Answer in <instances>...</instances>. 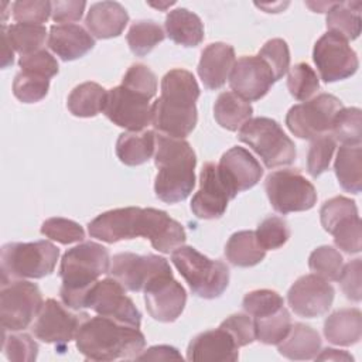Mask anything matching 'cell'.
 I'll use <instances>...</instances> for the list:
<instances>
[{"instance_id":"obj_49","label":"cell","mask_w":362,"mask_h":362,"mask_svg":"<svg viewBox=\"0 0 362 362\" xmlns=\"http://www.w3.org/2000/svg\"><path fill=\"white\" fill-rule=\"evenodd\" d=\"M52 3L47 0H20L13 3V18L21 24H42L52 11Z\"/></svg>"},{"instance_id":"obj_6","label":"cell","mask_w":362,"mask_h":362,"mask_svg":"<svg viewBox=\"0 0 362 362\" xmlns=\"http://www.w3.org/2000/svg\"><path fill=\"white\" fill-rule=\"evenodd\" d=\"M171 262L187 281L189 290L206 300L223 294L229 284V269L221 260H212L192 246H180L171 253Z\"/></svg>"},{"instance_id":"obj_43","label":"cell","mask_w":362,"mask_h":362,"mask_svg":"<svg viewBox=\"0 0 362 362\" xmlns=\"http://www.w3.org/2000/svg\"><path fill=\"white\" fill-rule=\"evenodd\" d=\"M255 235L264 250H274L287 243L290 238V228L283 218L267 216L259 223Z\"/></svg>"},{"instance_id":"obj_12","label":"cell","mask_w":362,"mask_h":362,"mask_svg":"<svg viewBox=\"0 0 362 362\" xmlns=\"http://www.w3.org/2000/svg\"><path fill=\"white\" fill-rule=\"evenodd\" d=\"M151 99L150 95L122 83L107 90L103 113L119 127L141 132L153 120Z\"/></svg>"},{"instance_id":"obj_20","label":"cell","mask_w":362,"mask_h":362,"mask_svg":"<svg viewBox=\"0 0 362 362\" xmlns=\"http://www.w3.org/2000/svg\"><path fill=\"white\" fill-rule=\"evenodd\" d=\"M233 198L218 174V165L205 163L199 174V189L191 199L192 214L199 219H218Z\"/></svg>"},{"instance_id":"obj_34","label":"cell","mask_w":362,"mask_h":362,"mask_svg":"<svg viewBox=\"0 0 362 362\" xmlns=\"http://www.w3.org/2000/svg\"><path fill=\"white\" fill-rule=\"evenodd\" d=\"M252 105L233 92H222L214 105V116L218 124L229 132H236L252 117Z\"/></svg>"},{"instance_id":"obj_35","label":"cell","mask_w":362,"mask_h":362,"mask_svg":"<svg viewBox=\"0 0 362 362\" xmlns=\"http://www.w3.org/2000/svg\"><path fill=\"white\" fill-rule=\"evenodd\" d=\"M356 219L359 215L355 201L342 195L325 201L320 209L321 225L331 235Z\"/></svg>"},{"instance_id":"obj_55","label":"cell","mask_w":362,"mask_h":362,"mask_svg":"<svg viewBox=\"0 0 362 362\" xmlns=\"http://www.w3.org/2000/svg\"><path fill=\"white\" fill-rule=\"evenodd\" d=\"M52 11L51 17L55 23L62 24H71L72 21L81 20L83 10L86 7L85 1L79 0H68V1H52Z\"/></svg>"},{"instance_id":"obj_16","label":"cell","mask_w":362,"mask_h":362,"mask_svg":"<svg viewBox=\"0 0 362 362\" xmlns=\"http://www.w3.org/2000/svg\"><path fill=\"white\" fill-rule=\"evenodd\" d=\"M88 317L86 313L72 314L57 300L48 298L44 301L31 329L37 339L65 346L75 339L78 328Z\"/></svg>"},{"instance_id":"obj_39","label":"cell","mask_w":362,"mask_h":362,"mask_svg":"<svg viewBox=\"0 0 362 362\" xmlns=\"http://www.w3.org/2000/svg\"><path fill=\"white\" fill-rule=\"evenodd\" d=\"M361 109L359 107H342L335 116L331 136L335 141L346 146H361Z\"/></svg>"},{"instance_id":"obj_38","label":"cell","mask_w":362,"mask_h":362,"mask_svg":"<svg viewBox=\"0 0 362 362\" xmlns=\"http://www.w3.org/2000/svg\"><path fill=\"white\" fill-rule=\"evenodd\" d=\"M163 28L153 20H140L130 25L126 35L130 51L137 57L147 55L158 42L164 40Z\"/></svg>"},{"instance_id":"obj_31","label":"cell","mask_w":362,"mask_h":362,"mask_svg":"<svg viewBox=\"0 0 362 362\" xmlns=\"http://www.w3.org/2000/svg\"><path fill=\"white\" fill-rule=\"evenodd\" d=\"M334 171L342 189L359 194L362 189V148L342 144L337 153Z\"/></svg>"},{"instance_id":"obj_46","label":"cell","mask_w":362,"mask_h":362,"mask_svg":"<svg viewBox=\"0 0 362 362\" xmlns=\"http://www.w3.org/2000/svg\"><path fill=\"white\" fill-rule=\"evenodd\" d=\"M337 141L331 134L321 136L313 140L307 154V171L313 178L320 177L329 167Z\"/></svg>"},{"instance_id":"obj_54","label":"cell","mask_w":362,"mask_h":362,"mask_svg":"<svg viewBox=\"0 0 362 362\" xmlns=\"http://www.w3.org/2000/svg\"><path fill=\"white\" fill-rule=\"evenodd\" d=\"M334 243L337 247L345 253H359L361 252V219L351 222L349 225L338 229L332 233Z\"/></svg>"},{"instance_id":"obj_53","label":"cell","mask_w":362,"mask_h":362,"mask_svg":"<svg viewBox=\"0 0 362 362\" xmlns=\"http://www.w3.org/2000/svg\"><path fill=\"white\" fill-rule=\"evenodd\" d=\"M361 269L362 263L361 259H354L349 263L344 264L342 272L339 274V284L345 294V297L351 301H361L362 291H361Z\"/></svg>"},{"instance_id":"obj_33","label":"cell","mask_w":362,"mask_h":362,"mask_svg":"<svg viewBox=\"0 0 362 362\" xmlns=\"http://www.w3.org/2000/svg\"><path fill=\"white\" fill-rule=\"evenodd\" d=\"M361 1H341L334 3L327 11V28L349 40H356L361 34Z\"/></svg>"},{"instance_id":"obj_48","label":"cell","mask_w":362,"mask_h":362,"mask_svg":"<svg viewBox=\"0 0 362 362\" xmlns=\"http://www.w3.org/2000/svg\"><path fill=\"white\" fill-rule=\"evenodd\" d=\"M260 58H263L267 65L270 66L274 79H281L286 72L290 68V51L288 45L281 38H272L269 40L259 51L257 54Z\"/></svg>"},{"instance_id":"obj_4","label":"cell","mask_w":362,"mask_h":362,"mask_svg":"<svg viewBox=\"0 0 362 362\" xmlns=\"http://www.w3.org/2000/svg\"><path fill=\"white\" fill-rule=\"evenodd\" d=\"M109 252L96 242H82L68 249L59 266L62 303L68 308L82 310L88 290L98 281L99 276L109 272Z\"/></svg>"},{"instance_id":"obj_45","label":"cell","mask_w":362,"mask_h":362,"mask_svg":"<svg viewBox=\"0 0 362 362\" xmlns=\"http://www.w3.org/2000/svg\"><path fill=\"white\" fill-rule=\"evenodd\" d=\"M242 307L249 315L257 318L276 313L277 310L284 307V300L277 291L262 288L247 293L243 297Z\"/></svg>"},{"instance_id":"obj_29","label":"cell","mask_w":362,"mask_h":362,"mask_svg":"<svg viewBox=\"0 0 362 362\" xmlns=\"http://www.w3.org/2000/svg\"><path fill=\"white\" fill-rule=\"evenodd\" d=\"M156 150V133L151 130L124 132L117 137L116 156L130 167L147 163Z\"/></svg>"},{"instance_id":"obj_52","label":"cell","mask_w":362,"mask_h":362,"mask_svg":"<svg viewBox=\"0 0 362 362\" xmlns=\"http://www.w3.org/2000/svg\"><path fill=\"white\" fill-rule=\"evenodd\" d=\"M122 83L139 89L151 98H154L157 92V78L154 72L143 64H133L124 74Z\"/></svg>"},{"instance_id":"obj_37","label":"cell","mask_w":362,"mask_h":362,"mask_svg":"<svg viewBox=\"0 0 362 362\" xmlns=\"http://www.w3.org/2000/svg\"><path fill=\"white\" fill-rule=\"evenodd\" d=\"M256 339L266 345L281 342L291 328V317L286 307L264 317L253 318Z\"/></svg>"},{"instance_id":"obj_11","label":"cell","mask_w":362,"mask_h":362,"mask_svg":"<svg viewBox=\"0 0 362 362\" xmlns=\"http://www.w3.org/2000/svg\"><path fill=\"white\" fill-rule=\"evenodd\" d=\"M44 304L37 284L25 280H13L1 284L0 321L4 332L23 331L37 318Z\"/></svg>"},{"instance_id":"obj_47","label":"cell","mask_w":362,"mask_h":362,"mask_svg":"<svg viewBox=\"0 0 362 362\" xmlns=\"http://www.w3.org/2000/svg\"><path fill=\"white\" fill-rule=\"evenodd\" d=\"M3 352L10 361L33 362L38 355V344L28 334H3Z\"/></svg>"},{"instance_id":"obj_18","label":"cell","mask_w":362,"mask_h":362,"mask_svg":"<svg viewBox=\"0 0 362 362\" xmlns=\"http://www.w3.org/2000/svg\"><path fill=\"white\" fill-rule=\"evenodd\" d=\"M274 82L270 66L259 55L240 57L229 75V85L233 93L247 102L264 98Z\"/></svg>"},{"instance_id":"obj_56","label":"cell","mask_w":362,"mask_h":362,"mask_svg":"<svg viewBox=\"0 0 362 362\" xmlns=\"http://www.w3.org/2000/svg\"><path fill=\"white\" fill-rule=\"evenodd\" d=\"M136 359L137 361H171V359L182 361V356L178 352V349L174 346L156 345L148 348L147 351H141Z\"/></svg>"},{"instance_id":"obj_40","label":"cell","mask_w":362,"mask_h":362,"mask_svg":"<svg viewBox=\"0 0 362 362\" xmlns=\"http://www.w3.org/2000/svg\"><path fill=\"white\" fill-rule=\"evenodd\" d=\"M310 270L327 281H338L344 267L341 253L332 246L324 245L314 249L308 257Z\"/></svg>"},{"instance_id":"obj_14","label":"cell","mask_w":362,"mask_h":362,"mask_svg":"<svg viewBox=\"0 0 362 362\" xmlns=\"http://www.w3.org/2000/svg\"><path fill=\"white\" fill-rule=\"evenodd\" d=\"M313 59L325 83L352 76L359 66L358 55L348 41L335 33H325L314 44Z\"/></svg>"},{"instance_id":"obj_32","label":"cell","mask_w":362,"mask_h":362,"mask_svg":"<svg viewBox=\"0 0 362 362\" xmlns=\"http://www.w3.org/2000/svg\"><path fill=\"white\" fill-rule=\"evenodd\" d=\"M107 99V90L96 82H83L75 86L66 106L76 117H93L103 112Z\"/></svg>"},{"instance_id":"obj_17","label":"cell","mask_w":362,"mask_h":362,"mask_svg":"<svg viewBox=\"0 0 362 362\" xmlns=\"http://www.w3.org/2000/svg\"><path fill=\"white\" fill-rule=\"evenodd\" d=\"M335 296L329 281L311 273L297 279L287 293L290 308L298 317L315 318L324 315L332 305Z\"/></svg>"},{"instance_id":"obj_13","label":"cell","mask_w":362,"mask_h":362,"mask_svg":"<svg viewBox=\"0 0 362 362\" xmlns=\"http://www.w3.org/2000/svg\"><path fill=\"white\" fill-rule=\"evenodd\" d=\"M124 290L126 288L113 277L98 280L88 290L83 308H90L99 315L140 328L141 314L133 300L126 296Z\"/></svg>"},{"instance_id":"obj_50","label":"cell","mask_w":362,"mask_h":362,"mask_svg":"<svg viewBox=\"0 0 362 362\" xmlns=\"http://www.w3.org/2000/svg\"><path fill=\"white\" fill-rule=\"evenodd\" d=\"M18 65L21 71L34 74L38 76H44L47 79H51L59 71L57 59L45 49H40L37 52L20 57Z\"/></svg>"},{"instance_id":"obj_42","label":"cell","mask_w":362,"mask_h":362,"mask_svg":"<svg viewBox=\"0 0 362 362\" xmlns=\"http://www.w3.org/2000/svg\"><path fill=\"white\" fill-rule=\"evenodd\" d=\"M49 89V79L20 71L13 81V93L23 103H35L44 99Z\"/></svg>"},{"instance_id":"obj_25","label":"cell","mask_w":362,"mask_h":362,"mask_svg":"<svg viewBox=\"0 0 362 362\" xmlns=\"http://www.w3.org/2000/svg\"><path fill=\"white\" fill-rule=\"evenodd\" d=\"M127 23L129 14L117 1H99L92 4L85 18L86 28L99 40L120 35Z\"/></svg>"},{"instance_id":"obj_5","label":"cell","mask_w":362,"mask_h":362,"mask_svg":"<svg viewBox=\"0 0 362 362\" xmlns=\"http://www.w3.org/2000/svg\"><path fill=\"white\" fill-rule=\"evenodd\" d=\"M59 249L48 240L11 242L0 252L1 284L21 279H42L57 266Z\"/></svg>"},{"instance_id":"obj_2","label":"cell","mask_w":362,"mask_h":362,"mask_svg":"<svg viewBox=\"0 0 362 362\" xmlns=\"http://www.w3.org/2000/svg\"><path fill=\"white\" fill-rule=\"evenodd\" d=\"M75 341L86 361L98 362L136 359L146 345V338L139 328L103 315L85 318Z\"/></svg>"},{"instance_id":"obj_59","label":"cell","mask_w":362,"mask_h":362,"mask_svg":"<svg viewBox=\"0 0 362 362\" xmlns=\"http://www.w3.org/2000/svg\"><path fill=\"white\" fill-rule=\"evenodd\" d=\"M173 4H174V1H171V3H165V4H154V3H150V6L157 7V8H164V7H168V6H173Z\"/></svg>"},{"instance_id":"obj_3","label":"cell","mask_w":362,"mask_h":362,"mask_svg":"<svg viewBox=\"0 0 362 362\" xmlns=\"http://www.w3.org/2000/svg\"><path fill=\"white\" fill-rule=\"evenodd\" d=\"M154 180L156 197L167 204L184 201L195 187L197 157L191 144L184 139L156 134Z\"/></svg>"},{"instance_id":"obj_19","label":"cell","mask_w":362,"mask_h":362,"mask_svg":"<svg viewBox=\"0 0 362 362\" xmlns=\"http://www.w3.org/2000/svg\"><path fill=\"white\" fill-rule=\"evenodd\" d=\"M144 303L150 317L160 322L175 321L185 308V288L171 274H163L151 280L143 290Z\"/></svg>"},{"instance_id":"obj_44","label":"cell","mask_w":362,"mask_h":362,"mask_svg":"<svg viewBox=\"0 0 362 362\" xmlns=\"http://www.w3.org/2000/svg\"><path fill=\"white\" fill-rule=\"evenodd\" d=\"M41 233L61 245L82 242L85 238V230L78 222L59 216L44 221L41 225Z\"/></svg>"},{"instance_id":"obj_57","label":"cell","mask_w":362,"mask_h":362,"mask_svg":"<svg viewBox=\"0 0 362 362\" xmlns=\"http://www.w3.org/2000/svg\"><path fill=\"white\" fill-rule=\"evenodd\" d=\"M317 361H354V358L345 352V351H338L334 348H325L324 351H321V354H317L315 356Z\"/></svg>"},{"instance_id":"obj_22","label":"cell","mask_w":362,"mask_h":362,"mask_svg":"<svg viewBox=\"0 0 362 362\" xmlns=\"http://www.w3.org/2000/svg\"><path fill=\"white\" fill-rule=\"evenodd\" d=\"M238 358L239 346L222 327L198 334L187 349V359L192 362H235Z\"/></svg>"},{"instance_id":"obj_15","label":"cell","mask_w":362,"mask_h":362,"mask_svg":"<svg viewBox=\"0 0 362 362\" xmlns=\"http://www.w3.org/2000/svg\"><path fill=\"white\" fill-rule=\"evenodd\" d=\"M129 291H143L147 284L158 276L171 274L168 262L157 255H136L130 252L117 253L112 259L107 272Z\"/></svg>"},{"instance_id":"obj_51","label":"cell","mask_w":362,"mask_h":362,"mask_svg":"<svg viewBox=\"0 0 362 362\" xmlns=\"http://www.w3.org/2000/svg\"><path fill=\"white\" fill-rule=\"evenodd\" d=\"M223 329H226L238 344V346H246L252 344L256 339L255 332V322L249 315L245 314H233L223 320L221 325Z\"/></svg>"},{"instance_id":"obj_26","label":"cell","mask_w":362,"mask_h":362,"mask_svg":"<svg viewBox=\"0 0 362 362\" xmlns=\"http://www.w3.org/2000/svg\"><path fill=\"white\" fill-rule=\"evenodd\" d=\"M324 335L328 342L351 346L362 335V314L358 308H342L329 314L324 322Z\"/></svg>"},{"instance_id":"obj_58","label":"cell","mask_w":362,"mask_h":362,"mask_svg":"<svg viewBox=\"0 0 362 362\" xmlns=\"http://www.w3.org/2000/svg\"><path fill=\"white\" fill-rule=\"evenodd\" d=\"M1 38H3V57H1V68H7L10 65H13L14 62V52H13V47L6 35V33L1 30Z\"/></svg>"},{"instance_id":"obj_21","label":"cell","mask_w":362,"mask_h":362,"mask_svg":"<svg viewBox=\"0 0 362 362\" xmlns=\"http://www.w3.org/2000/svg\"><path fill=\"white\" fill-rule=\"evenodd\" d=\"M218 165V174L233 197L238 192L253 188L263 175L260 163L243 147H230L222 154Z\"/></svg>"},{"instance_id":"obj_27","label":"cell","mask_w":362,"mask_h":362,"mask_svg":"<svg viewBox=\"0 0 362 362\" xmlns=\"http://www.w3.org/2000/svg\"><path fill=\"white\" fill-rule=\"evenodd\" d=\"M279 354L293 361L314 359L321 349L320 334L310 325L296 322L286 338L277 344Z\"/></svg>"},{"instance_id":"obj_28","label":"cell","mask_w":362,"mask_h":362,"mask_svg":"<svg viewBox=\"0 0 362 362\" xmlns=\"http://www.w3.org/2000/svg\"><path fill=\"white\" fill-rule=\"evenodd\" d=\"M164 27L168 38L182 47H197L204 40L201 18L184 7L171 10L165 17Z\"/></svg>"},{"instance_id":"obj_9","label":"cell","mask_w":362,"mask_h":362,"mask_svg":"<svg viewBox=\"0 0 362 362\" xmlns=\"http://www.w3.org/2000/svg\"><path fill=\"white\" fill-rule=\"evenodd\" d=\"M264 189L273 209L281 215L311 209L317 202L314 185L294 168L270 173Z\"/></svg>"},{"instance_id":"obj_1","label":"cell","mask_w":362,"mask_h":362,"mask_svg":"<svg viewBox=\"0 0 362 362\" xmlns=\"http://www.w3.org/2000/svg\"><path fill=\"white\" fill-rule=\"evenodd\" d=\"M199 86L194 75L181 68L168 71L161 79V95L153 103L154 129L168 137L184 139L197 126L195 102Z\"/></svg>"},{"instance_id":"obj_41","label":"cell","mask_w":362,"mask_h":362,"mask_svg":"<svg viewBox=\"0 0 362 362\" xmlns=\"http://www.w3.org/2000/svg\"><path fill=\"white\" fill-rule=\"evenodd\" d=\"M287 88L294 99L305 102L320 89V81L308 64L298 62L288 71Z\"/></svg>"},{"instance_id":"obj_10","label":"cell","mask_w":362,"mask_h":362,"mask_svg":"<svg viewBox=\"0 0 362 362\" xmlns=\"http://www.w3.org/2000/svg\"><path fill=\"white\" fill-rule=\"evenodd\" d=\"M153 221V208L126 206L106 211L88 223V232L92 238L116 243L124 239L144 236L148 239Z\"/></svg>"},{"instance_id":"obj_8","label":"cell","mask_w":362,"mask_h":362,"mask_svg":"<svg viewBox=\"0 0 362 362\" xmlns=\"http://www.w3.org/2000/svg\"><path fill=\"white\" fill-rule=\"evenodd\" d=\"M342 107L344 105L337 96L320 93L313 99L291 106L286 115V124L298 139L315 140L331 134L335 116Z\"/></svg>"},{"instance_id":"obj_36","label":"cell","mask_w":362,"mask_h":362,"mask_svg":"<svg viewBox=\"0 0 362 362\" xmlns=\"http://www.w3.org/2000/svg\"><path fill=\"white\" fill-rule=\"evenodd\" d=\"M1 30L6 33L13 49H16L21 57L42 49L47 40V30L42 24L17 23L8 27L3 24Z\"/></svg>"},{"instance_id":"obj_7","label":"cell","mask_w":362,"mask_h":362,"mask_svg":"<svg viewBox=\"0 0 362 362\" xmlns=\"http://www.w3.org/2000/svg\"><path fill=\"white\" fill-rule=\"evenodd\" d=\"M238 139L247 144L267 168L290 165L296 160L293 140L270 117H250L239 129Z\"/></svg>"},{"instance_id":"obj_23","label":"cell","mask_w":362,"mask_h":362,"mask_svg":"<svg viewBox=\"0 0 362 362\" xmlns=\"http://www.w3.org/2000/svg\"><path fill=\"white\" fill-rule=\"evenodd\" d=\"M235 49L225 42H212L204 48L198 62V75L206 89L215 90L225 85L235 65Z\"/></svg>"},{"instance_id":"obj_30","label":"cell","mask_w":362,"mask_h":362,"mask_svg":"<svg viewBox=\"0 0 362 362\" xmlns=\"http://www.w3.org/2000/svg\"><path fill=\"white\" fill-rule=\"evenodd\" d=\"M225 256L236 267H252L266 257V250L257 242L253 230H239L228 239Z\"/></svg>"},{"instance_id":"obj_24","label":"cell","mask_w":362,"mask_h":362,"mask_svg":"<svg viewBox=\"0 0 362 362\" xmlns=\"http://www.w3.org/2000/svg\"><path fill=\"white\" fill-rule=\"evenodd\" d=\"M48 47L62 61H74L95 47V38L78 24H54L49 28Z\"/></svg>"}]
</instances>
